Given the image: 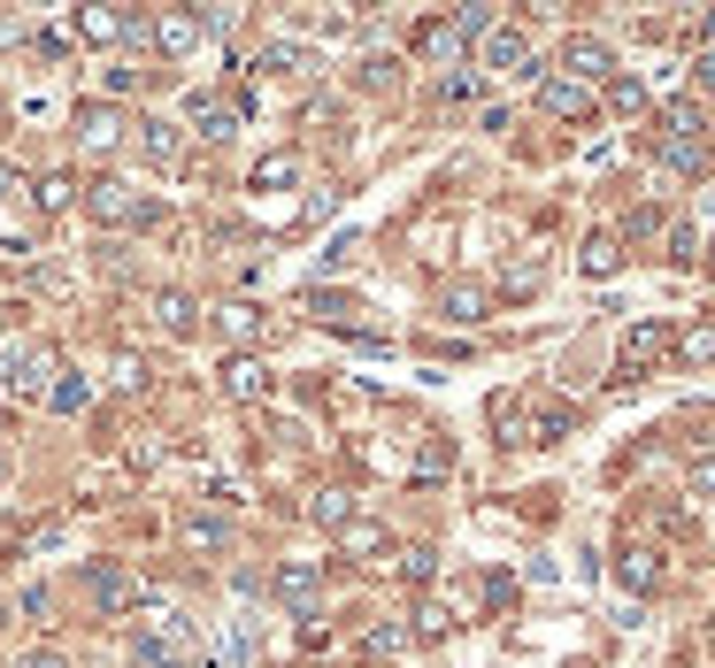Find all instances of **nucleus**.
Instances as JSON below:
<instances>
[{
  "label": "nucleus",
  "mask_w": 715,
  "mask_h": 668,
  "mask_svg": "<svg viewBox=\"0 0 715 668\" xmlns=\"http://www.w3.org/2000/svg\"><path fill=\"white\" fill-rule=\"evenodd\" d=\"M561 70H569V85H585V93H592V85H600V77L616 70V54H608V39H592V31H577V39L561 46Z\"/></svg>",
  "instance_id": "1"
},
{
  "label": "nucleus",
  "mask_w": 715,
  "mask_h": 668,
  "mask_svg": "<svg viewBox=\"0 0 715 668\" xmlns=\"http://www.w3.org/2000/svg\"><path fill=\"white\" fill-rule=\"evenodd\" d=\"M662 353H670V324H631V338H623V377H646Z\"/></svg>",
  "instance_id": "2"
},
{
  "label": "nucleus",
  "mask_w": 715,
  "mask_h": 668,
  "mask_svg": "<svg viewBox=\"0 0 715 668\" xmlns=\"http://www.w3.org/2000/svg\"><path fill=\"white\" fill-rule=\"evenodd\" d=\"M477 54H485V70H524V62H532V39H524L516 23H493V31L477 39Z\"/></svg>",
  "instance_id": "3"
},
{
  "label": "nucleus",
  "mask_w": 715,
  "mask_h": 668,
  "mask_svg": "<svg viewBox=\"0 0 715 668\" xmlns=\"http://www.w3.org/2000/svg\"><path fill=\"white\" fill-rule=\"evenodd\" d=\"M538 108H546V116H585V108H592V93H585V85H569V77H546V85H538Z\"/></svg>",
  "instance_id": "4"
},
{
  "label": "nucleus",
  "mask_w": 715,
  "mask_h": 668,
  "mask_svg": "<svg viewBox=\"0 0 715 668\" xmlns=\"http://www.w3.org/2000/svg\"><path fill=\"white\" fill-rule=\"evenodd\" d=\"M77 31H85L93 46H108V39H139V23H124V15H108V8H85Z\"/></svg>",
  "instance_id": "5"
},
{
  "label": "nucleus",
  "mask_w": 715,
  "mask_h": 668,
  "mask_svg": "<svg viewBox=\"0 0 715 668\" xmlns=\"http://www.w3.org/2000/svg\"><path fill=\"white\" fill-rule=\"evenodd\" d=\"M416 46H423L431 62H454L470 39H462V23H423V31H416Z\"/></svg>",
  "instance_id": "6"
},
{
  "label": "nucleus",
  "mask_w": 715,
  "mask_h": 668,
  "mask_svg": "<svg viewBox=\"0 0 715 668\" xmlns=\"http://www.w3.org/2000/svg\"><path fill=\"white\" fill-rule=\"evenodd\" d=\"M408 638H416L408 623H377V630L361 638V654H369V661H400V654H408Z\"/></svg>",
  "instance_id": "7"
},
{
  "label": "nucleus",
  "mask_w": 715,
  "mask_h": 668,
  "mask_svg": "<svg viewBox=\"0 0 715 668\" xmlns=\"http://www.w3.org/2000/svg\"><path fill=\"white\" fill-rule=\"evenodd\" d=\"M670 346H677V353H685L693 369H708V361H715V316H701L693 331H677V338H670Z\"/></svg>",
  "instance_id": "8"
},
{
  "label": "nucleus",
  "mask_w": 715,
  "mask_h": 668,
  "mask_svg": "<svg viewBox=\"0 0 715 668\" xmlns=\"http://www.w3.org/2000/svg\"><path fill=\"white\" fill-rule=\"evenodd\" d=\"M192 39H200V15H155V46L162 54H185Z\"/></svg>",
  "instance_id": "9"
},
{
  "label": "nucleus",
  "mask_w": 715,
  "mask_h": 668,
  "mask_svg": "<svg viewBox=\"0 0 715 668\" xmlns=\"http://www.w3.org/2000/svg\"><path fill=\"white\" fill-rule=\"evenodd\" d=\"M185 108H192V124H200L208 139H231V131H239V116H231L223 100H208V93H200V100H185Z\"/></svg>",
  "instance_id": "10"
},
{
  "label": "nucleus",
  "mask_w": 715,
  "mask_h": 668,
  "mask_svg": "<svg viewBox=\"0 0 715 668\" xmlns=\"http://www.w3.org/2000/svg\"><path fill=\"white\" fill-rule=\"evenodd\" d=\"M623 584H631V592H654V584H662V553L631 545V553H623Z\"/></svg>",
  "instance_id": "11"
},
{
  "label": "nucleus",
  "mask_w": 715,
  "mask_h": 668,
  "mask_svg": "<svg viewBox=\"0 0 715 668\" xmlns=\"http://www.w3.org/2000/svg\"><path fill=\"white\" fill-rule=\"evenodd\" d=\"M223 384H231L239 400H254V392H262V361H254V353H231V361H223Z\"/></svg>",
  "instance_id": "12"
},
{
  "label": "nucleus",
  "mask_w": 715,
  "mask_h": 668,
  "mask_svg": "<svg viewBox=\"0 0 715 668\" xmlns=\"http://www.w3.org/2000/svg\"><path fill=\"white\" fill-rule=\"evenodd\" d=\"M616 262H623V238H616V231H600V238L585 246V269H592V277H616Z\"/></svg>",
  "instance_id": "13"
},
{
  "label": "nucleus",
  "mask_w": 715,
  "mask_h": 668,
  "mask_svg": "<svg viewBox=\"0 0 715 668\" xmlns=\"http://www.w3.org/2000/svg\"><path fill=\"white\" fill-rule=\"evenodd\" d=\"M392 569H400L408 584H431V576H439V561H431V545H400V553H392Z\"/></svg>",
  "instance_id": "14"
},
{
  "label": "nucleus",
  "mask_w": 715,
  "mask_h": 668,
  "mask_svg": "<svg viewBox=\"0 0 715 668\" xmlns=\"http://www.w3.org/2000/svg\"><path fill=\"white\" fill-rule=\"evenodd\" d=\"M446 316H454V324H485V293H477V285H454V293H446Z\"/></svg>",
  "instance_id": "15"
},
{
  "label": "nucleus",
  "mask_w": 715,
  "mask_h": 668,
  "mask_svg": "<svg viewBox=\"0 0 715 668\" xmlns=\"http://www.w3.org/2000/svg\"><path fill=\"white\" fill-rule=\"evenodd\" d=\"M277 592H285V600H308V592H316V561H285V569H277Z\"/></svg>",
  "instance_id": "16"
},
{
  "label": "nucleus",
  "mask_w": 715,
  "mask_h": 668,
  "mask_svg": "<svg viewBox=\"0 0 715 668\" xmlns=\"http://www.w3.org/2000/svg\"><path fill=\"white\" fill-rule=\"evenodd\" d=\"M139 131H147V139H139L147 162H178V131H170V124H139Z\"/></svg>",
  "instance_id": "17"
},
{
  "label": "nucleus",
  "mask_w": 715,
  "mask_h": 668,
  "mask_svg": "<svg viewBox=\"0 0 715 668\" xmlns=\"http://www.w3.org/2000/svg\"><path fill=\"white\" fill-rule=\"evenodd\" d=\"M608 100H616V116H639V108H646V85H639V77H616Z\"/></svg>",
  "instance_id": "18"
},
{
  "label": "nucleus",
  "mask_w": 715,
  "mask_h": 668,
  "mask_svg": "<svg viewBox=\"0 0 715 668\" xmlns=\"http://www.w3.org/2000/svg\"><path fill=\"white\" fill-rule=\"evenodd\" d=\"M108 139H124V124L108 108H85V147H108Z\"/></svg>",
  "instance_id": "19"
},
{
  "label": "nucleus",
  "mask_w": 715,
  "mask_h": 668,
  "mask_svg": "<svg viewBox=\"0 0 715 668\" xmlns=\"http://www.w3.org/2000/svg\"><path fill=\"white\" fill-rule=\"evenodd\" d=\"M408 630H416V638H439V630H454V615H446V607H439V600H423V607H416V623H408Z\"/></svg>",
  "instance_id": "20"
},
{
  "label": "nucleus",
  "mask_w": 715,
  "mask_h": 668,
  "mask_svg": "<svg viewBox=\"0 0 715 668\" xmlns=\"http://www.w3.org/2000/svg\"><path fill=\"white\" fill-rule=\"evenodd\" d=\"M339 538H347V553H385V530L377 522H347Z\"/></svg>",
  "instance_id": "21"
},
{
  "label": "nucleus",
  "mask_w": 715,
  "mask_h": 668,
  "mask_svg": "<svg viewBox=\"0 0 715 668\" xmlns=\"http://www.w3.org/2000/svg\"><path fill=\"white\" fill-rule=\"evenodd\" d=\"M316 522H332V530H347L355 515H347V492H316Z\"/></svg>",
  "instance_id": "22"
},
{
  "label": "nucleus",
  "mask_w": 715,
  "mask_h": 668,
  "mask_svg": "<svg viewBox=\"0 0 715 668\" xmlns=\"http://www.w3.org/2000/svg\"><path fill=\"white\" fill-rule=\"evenodd\" d=\"M162 331H192V300H185V293H170V300H162Z\"/></svg>",
  "instance_id": "23"
},
{
  "label": "nucleus",
  "mask_w": 715,
  "mask_h": 668,
  "mask_svg": "<svg viewBox=\"0 0 715 668\" xmlns=\"http://www.w3.org/2000/svg\"><path fill=\"white\" fill-rule=\"evenodd\" d=\"M31 192H39V208H70V177H39Z\"/></svg>",
  "instance_id": "24"
},
{
  "label": "nucleus",
  "mask_w": 715,
  "mask_h": 668,
  "mask_svg": "<svg viewBox=\"0 0 715 668\" xmlns=\"http://www.w3.org/2000/svg\"><path fill=\"white\" fill-rule=\"evenodd\" d=\"M293 169H301V162H293V155H270V162L254 169V184H285V177H293Z\"/></svg>",
  "instance_id": "25"
},
{
  "label": "nucleus",
  "mask_w": 715,
  "mask_h": 668,
  "mask_svg": "<svg viewBox=\"0 0 715 668\" xmlns=\"http://www.w3.org/2000/svg\"><path fill=\"white\" fill-rule=\"evenodd\" d=\"M46 400H54V407H62V415H77V407H85V384H77V377H70V384H54V392H46Z\"/></svg>",
  "instance_id": "26"
},
{
  "label": "nucleus",
  "mask_w": 715,
  "mask_h": 668,
  "mask_svg": "<svg viewBox=\"0 0 715 668\" xmlns=\"http://www.w3.org/2000/svg\"><path fill=\"white\" fill-rule=\"evenodd\" d=\"M685 485H693V492H715V454H701V462L685 469Z\"/></svg>",
  "instance_id": "27"
},
{
  "label": "nucleus",
  "mask_w": 715,
  "mask_h": 668,
  "mask_svg": "<svg viewBox=\"0 0 715 668\" xmlns=\"http://www.w3.org/2000/svg\"><path fill=\"white\" fill-rule=\"evenodd\" d=\"M693 246H701V231H693V223H677V231H670V254H677V262H693Z\"/></svg>",
  "instance_id": "28"
},
{
  "label": "nucleus",
  "mask_w": 715,
  "mask_h": 668,
  "mask_svg": "<svg viewBox=\"0 0 715 668\" xmlns=\"http://www.w3.org/2000/svg\"><path fill=\"white\" fill-rule=\"evenodd\" d=\"M254 324H262L254 308H223V331H231V338H246V331H254Z\"/></svg>",
  "instance_id": "29"
},
{
  "label": "nucleus",
  "mask_w": 715,
  "mask_h": 668,
  "mask_svg": "<svg viewBox=\"0 0 715 668\" xmlns=\"http://www.w3.org/2000/svg\"><path fill=\"white\" fill-rule=\"evenodd\" d=\"M693 77H701V85H708V93H715V46H708V54H701V62H693Z\"/></svg>",
  "instance_id": "30"
},
{
  "label": "nucleus",
  "mask_w": 715,
  "mask_h": 668,
  "mask_svg": "<svg viewBox=\"0 0 715 668\" xmlns=\"http://www.w3.org/2000/svg\"><path fill=\"white\" fill-rule=\"evenodd\" d=\"M23 668H70V661H62V654H46V646H39V654H31V661H23Z\"/></svg>",
  "instance_id": "31"
},
{
  "label": "nucleus",
  "mask_w": 715,
  "mask_h": 668,
  "mask_svg": "<svg viewBox=\"0 0 715 668\" xmlns=\"http://www.w3.org/2000/svg\"><path fill=\"white\" fill-rule=\"evenodd\" d=\"M8 192H15V169H8V162H0V200H8Z\"/></svg>",
  "instance_id": "32"
},
{
  "label": "nucleus",
  "mask_w": 715,
  "mask_h": 668,
  "mask_svg": "<svg viewBox=\"0 0 715 668\" xmlns=\"http://www.w3.org/2000/svg\"><path fill=\"white\" fill-rule=\"evenodd\" d=\"M701 39H708V46H715V8H708V15H701Z\"/></svg>",
  "instance_id": "33"
},
{
  "label": "nucleus",
  "mask_w": 715,
  "mask_h": 668,
  "mask_svg": "<svg viewBox=\"0 0 715 668\" xmlns=\"http://www.w3.org/2000/svg\"><path fill=\"white\" fill-rule=\"evenodd\" d=\"M0 477H8V454H0Z\"/></svg>",
  "instance_id": "34"
}]
</instances>
